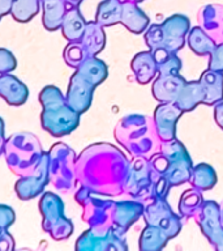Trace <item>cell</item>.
Returning a JSON list of instances; mask_svg holds the SVG:
<instances>
[{
	"label": "cell",
	"instance_id": "obj_1",
	"mask_svg": "<svg viewBox=\"0 0 223 251\" xmlns=\"http://www.w3.org/2000/svg\"><path fill=\"white\" fill-rule=\"evenodd\" d=\"M131 162L111 144L90 145L78 157L77 179L88 191L109 196L124 194Z\"/></svg>",
	"mask_w": 223,
	"mask_h": 251
},
{
	"label": "cell",
	"instance_id": "obj_2",
	"mask_svg": "<svg viewBox=\"0 0 223 251\" xmlns=\"http://www.w3.org/2000/svg\"><path fill=\"white\" fill-rule=\"evenodd\" d=\"M115 137L132 157L150 158L159 152L162 144L153 117L141 114H131L121 118L115 127Z\"/></svg>",
	"mask_w": 223,
	"mask_h": 251
},
{
	"label": "cell",
	"instance_id": "obj_3",
	"mask_svg": "<svg viewBox=\"0 0 223 251\" xmlns=\"http://www.w3.org/2000/svg\"><path fill=\"white\" fill-rule=\"evenodd\" d=\"M43 105L42 125L54 136H63L73 131L78 125V113L74 111L55 86H47L41 92Z\"/></svg>",
	"mask_w": 223,
	"mask_h": 251
},
{
	"label": "cell",
	"instance_id": "obj_4",
	"mask_svg": "<svg viewBox=\"0 0 223 251\" xmlns=\"http://www.w3.org/2000/svg\"><path fill=\"white\" fill-rule=\"evenodd\" d=\"M5 158L12 172L20 176H27L37 170L45 153L38 139L29 132L12 135L4 144Z\"/></svg>",
	"mask_w": 223,
	"mask_h": 251
},
{
	"label": "cell",
	"instance_id": "obj_5",
	"mask_svg": "<svg viewBox=\"0 0 223 251\" xmlns=\"http://www.w3.org/2000/svg\"><path fill=\"white\" fill-rule=\"evenodd\" d=\"M191 29V23L187 16L172 15L162 24L149 25L145 30V42L150 51L163 47L171 52H178L185 45L188 31Z\"/></svg>",
	"mask_w": 223,
	"mask_h": 251
},
{
	"label": "cell",
	"instance_id": "obj_6",
	"mask_svg": "<svg viewBox=\"0 0 223 251\" xmlns=\"http://www.w3.org/2000/svg\"><path fill=\"white\" fill-rule=\"evenodd\" d=\"M159 152L164 158L163 174L159 180H164L170 188L189 182L193 165L185 145L175 137L162 141Z\"/></svg>",
	"mask_w": 223,
	"mask_h": 251
},
{
	"label": "cell",
	"instance_id": "obj_7",
	"mask_svg": "<svg viewBox=\"0 0 223 251\" xmlns=\"http://www.w3.org/2000/svg\"><path fill=\"white\" fill-rule=\"evenodd\" d=\"M74 152L68 145L59 143L50 151L48 157V172L51 182L60 191H69L74 187Z\"/></svg>",
	"mask_w": 223,
	"mask_h": 251
},
{
	"label": "cell",
	"instance_id": "obj_8",
	"mask_svg": "<svg viewBox=\"0 0 223 251\" xmlns=\"http://www.w3.org/2000/svg\"><path fill=\"white\" fill-rule=\"evenodd\" d=\"M146 225L159 227L163 230L170 239L176 237L181 230L183 221L181 217L174 213L167 203L166 198L153 195L144 203V212H142Z\"/></svg>",
	"mask_w": 223,
	"mask_h": 251
},
{
	"label": "cell",
	"instance_id": "obj_9",
	"mask_svg": "<svg viewBox=\"0 0 223 251\" xmlns=\"http://www.w3.org/2000/svg\"><path fill=\"white\" fill-rule=\"evenodd\" d=\"M124 194L129 199H134L142 204L153 195H156L149 158L133 157V161L129 165Z\"/></svg>",
	"mask_w": 223,
	"mask_h": 251
},
{
	"label": "cell",
	"instance_id": "obj_10",
	"mask_svg": "<svg viewBox=\"0 0 223 251\" xmlns=\"http://www.w3.org/2000/svg\"><path fill=\"white\" fill-rule=\"evenodd\" d=\"M39 207L41 213H43L45 217L43 225L50 223V225L45 227V230L50 233L51 237H54L55 239L68 238L72 233L73 225L63 215V203L60 198L51 192H47L41 200Z\"/></svg>",
	"mask_w": 223,
	"mask_h": 251
},
{
	"label": "cell",
	"instance_id": "obj_11",
	"mask_svg": "<svg viewBox=\"0 0 223 251\" xmlns=\"http://www.w3.org/2000/svg\"><path fill=\"white\" fill-rule=\"evenodd\" d=\"M193 219L211 246L215 250H223V224L218 204L213 200H203Z\"/></svg>",
	"mask_w": 223,
	"mask_h": 251
},
{
	"label": "cell",
	"instance_id": "obj_12",
	"mask_svg": "<svg viewBox=\"0 0 223 251\" xmlns=\"http://www.w3.org/2000/svg\"><path fill=\"white\" fill-rule=\"evenodd\" d=\"M183 114L175 103H160L154 110L153 121L160 140L167 141L175 139L176 123Z\"/></svg>",
	"mask_w": 223,
	"mask_h": 251
},
{
	"label": "cell",
	"instance_id": "obj_13",
	"mask_svg": "<svg viewBox=\"0 0 223 251\" xmlns=\"http://www.w3.org/2000/svg\"><path fill=\"white\" fill-rule=\"evenodd\" d=\"M197 23L215 45L223 43V5L206 4L201 7L197 12Z\"/></svg>",
	"mask_w": 223,
	"mask_h": 251
},
{
	"label": "cell",
	"instance_id": "obj_14",
	"mask_svg": "<svg viewBox=\"0 0 223 251\" xmlns=\"http://www.w3.org/2000/svg\"><path fill=\"white\" fill-rule=\"evenodd\" d=\"M48 179H50L48 157L43 154L42 160L39 162L37 170L33 174H30V176H22V179L17 182V184H16L17 195L23 200L34 198L45 188Z\"/></svg>",
	"mask_w": 223,
	"mask_h": 251
},
{
	"label": "cell",
	"instance_id": "obj_15",
	"mask_svg": "<svg viewBox=\"0 0 223 251\" xmlns=\"http://www.w3.org/2000/svg\"><path fill=\"white\" fill-rule=\"evenodd\" d=\"M95 85L85 78L78 72L74 74V76L70 80L69 90L67 96V103L78 114L85 111L91 103V97H93V90Z\"/></svg>",
	"mask_w": 223,
	"mask_h": 251
},
{
	"label": "cell",
	"instance_id": "obj_16",
	"mask_svg": "<svg viewBox=\"0 0 223 251\" xmlns=\"http://www.w3.org/2000/svg\"><path fill=\"white\" fill-rule=\"evenodd\" d=\"M185 78L179 74L159 75L152 86V93L160 103H175L185 85Z\"/></svg>",
	"mask_w": 223,
	"mask_h": 251
},
{
	"label": "cell",
	"instance_id": "obj_17",
	"mask_svg": "<svg viewBox=\"0 0 223 251\" xmlns=\"http://www.w3.org/2000/svg\"><path fill=\"white\" fill-rule=\"evenodd\" d=\"M144 212V204L134 199L115 201L113 207V229L125 233L128 227L140 219Z\"/></svg>",
	"mask_w": 223,
	"mask_h": 251
},
{
	"label": "cell",
	"instance_id": "obj_18",
	"mask_svg": "<svg viewBox=\"0 0 223 251\" xmlns=\"http://www.w3.org/2000/svg\"><path fill=\"white\" fill-rule=\"evenodd\" d=\"M205 93L203 105L214 106L223 100V72L207 68L199 80Z\"/></svg>",
	"mask_w": 223,
	"mask_h": 251
},
{
	"label": "cell",
	"instance_id": "obj_19",
	"mask_svg": "<svg viewBox=\"0 0 223 251\" xmlns=\"http://www.w3.org/2000/svg\"><path fill=\"white\" fill-rule=\"evenodd\" d=\"M120 23L124 25L129 31L134 34L144 33L148 29L150 20L136 3H127L123 1V11H121Z\"/></svg>",
	"mask_w": 223,
	"mask_h": 251
},
{
	"label": "cell",
	"instance_id": "obj_20",
	"mask_svg": "<svg viewBox=\"0 0 223 251\" xmlns=\"http://www.w3.org/2000/svg\"><path fill=\"white\" fill-rule=\"evenodd\" d=\"M103 26H101L97 21H90L86 23L85 31L82 38L80 39L84 52H85L86 58H91L99 54L102 49L105 47L106 37L103 33Z\"/></svg>",
	"mask_w": 223,
	"mask_h": 251
},
{
	"label": "cell",
	"instance_id": "obj_21",
	"mask_svg": "<svg viewBox=\"0 0 223 251\" xmlns=\"http://www.w3.org/2000/svg\"><path fill=\"white\" fill-rule=\"evenodd\" d=\"M85 20L78 11V7L68 8L63 16L62 25H60L63 35L69 42H80V39L82 38L84 31H85Z\"/></svg>",
	"mask_w": 223,
	"mask_h": 251
},
{
	"label": "cell",
	"instance_id": "obj_22",
	"mask_svg": "<svg viewBox=\"0 0 223 251\" xmlns=\"http://www.w3.org/2000/svg\"><path fill=\"white\" fill-rule=\"evenodd\" d=\"M131 68L133 74L136 76V80L140 84H148L156 77L158 74L156 70V59L153 56L152 51H142L132 59L131 62Z\"/></svg>",
	"mask_w": 223,
	"mask_h": 251
},
{
	"label": "cell",
	"instance_id": "obj_23",
	"mask_svg": "<svg viewBox=\"0 0 223 251\" xmlns=\"http://www.w3.org/2000/svg\"><path fill=\"white\" fill-rule=\"evenodd\" d=\"M0 96H3L9 105H22L27 98V88L9 74L0 77Z\"/></svg>",
	"mask_w": 223,
	"mask_h": 251
},
{
	"label": "cell",
	"instance_id": "obj_24",
	"mask_svg": "<svg viewBox=\"0 0 223 251\" xmlns=\"http://www.w3.org/2000/svg\"><path fill=\"white\" fill-rule=\"evenodd\" d=\"M203 101H205V93H203L201 82L187 81L185 85L183 86L181 92H180L175 105L183 113H188V111H192L200 103H203Z\"/></svg>",
	"mask_w": 223,
	"mask_h": 251
},
{
	"label": "cell",
	"instance_id": "obj_25",
	"mask_svg": "<svg viewBox=\"0 0 223 251\" xmlns=\"http://www.w3.org/2000/svg\"><path fill=\"white\" fill-rule=\"evenodd\" d=\"M43 11V26L47 30L54 31L62 25L63 16L67 11L64 0H41Z\"/></svg>",
	"mask_w": 223,
	"mask_h": 251
},
{
	"label": "cell",
	"instance_id": "obj_26",
	"mask_svg": "<svg viewBox=\"0 0 223 251\" xmlns=\"http://www.w3.org/2000/svg\"><path fill=\"white\" fill-rule=\"evenodd\" d=\"M189 183L192 187L199 191H207L214 187L217 183V174L215 170L207 164H199L192 168Z\"/></svg>",
	"mask_w": 223,
	"mask_h": 251
},
{
	"label": "cell",
	"instance_id": "obj_27",
	"mask_svg": "<svg viewBox=\"0 0 223 251\" xmlns=\"http://www.w3.org/2000/svg\"><path fill=\"white\" fill-rule=\"evenodd\" d=\"M123 1L121 0H103L97 9V21L101 26H111L121 20Z\"/></svg>",
	"mask_w": 223,
	"mask_h": 251
},
{
	"label": "cell",
	"instance_id": "obj_28",
	"mask_svg": "<svg viewBox=\"0 0 223 251\" xmlns=\"http://www.w3.org/2000/svg\"><path fill=\"white\" fill-rule=\"evenodd\" d=\"M153 56L156 59V70L159 75L179 74L181 70V60L175 52L166 50L163 47L153 50Z\"/></svg>",
	"mask_w": 223,
	"mask_h": 251
},
{
	"label": "cell",
	"instance_id": "obj_29",
	"mask_svg": "<svg viewBox=\"0 0 223 251\" xmlns=\"http://www.w3.org/2000/svg\"><path fill=\"white\" fill-rule=\"evenodd\" d=\"M187 42L191 50L199 56L210 55L215 46V42L201 29L200 26H195L189 29L187 34Z\"/></svg>",
	"mask_w": 223,
	"mask_h": 251
},
{
	"label": "cell",
	"instance_id": "obj_30",
	"mask_svg": "<svg viewBox=\"0 0 223 251\" xmlns=\"http://www.w3.org/2000/svg\"><path fill=\"white\" fill-rule=\"evenodd\" d=\"M78 74L88 78L93 85L97 86L107 77V67L103 62L98 60L94 56L86 58L84 62L77 67Z\"/></svg>",
	"mask_w": 223,
	"mask_h": 251
},
{
	"label": "cell",
	"instance_id": "obj_31",
	"mask_svg": "<svg viewBox=\"0 0 223 251\" xmlns=\"http://www.w3.org/2000/svg\"><path fill=\"white\" fill-rule=\"evenodd\" d=\"M167 234L159 227L146 225L140 237V249L145 251L162 250L168 241Z\"/></svg>",
	"mask_w": 223,
	"mask_h": 251
},
{
	"label": "cell",
	"instance_id": "obj_32",
	"mask_svg": "<svg viewBox=\"0 0 223 251\" xmlns=\"http://www.w3.org/2000/svg\"><path fill=\"white\" fill-rule=\"evenodd\" d=\"M203 203L202 192L196 190V188H189L183 192L179 201V212L180 216L184 219H192L199 211L201 204Z\"/></svg>",
	"mask_w": 223,
	"mask_h": 251
},
{
	"label": "cell",
	"instance_id": "obj_33",
	"mask_svg": "<svg viewBox=\"0 0 223 251\" xmlns=\"http://www.w3.org/2000/svg\"><path fill=\"white\" fill-rule=\"evenodd\" d=\"M41 7V0H13L11 13L19 23H27L34 17Z\"/></svg>",
	"mask_w": 223,
	"mask_h": 251
},
{
	"label": "cell",
	"instance_id": "obj_34",
	"mask_svg": "<svg viewBox=\"0 0 223 251\" xmlns=\"http://www.w3.org/2000/svg\"><path fill=\"white\" fill-rule=\"evenodd\" d=\"M64 59H66V62L68 63L69 66L77 68V67L86 59V55L85 52H84V49H82L81 43L70 42L69 45H68V47L66 49V51H64Z\"/></svg>",
	"mask_w": 223,
	"mask_h": 251
},
{
	"label": "cell",
	"instance_id": "obj_35",
	"mask_svg": "<svg viewBox=\"0 0 223 251\" xmlns=\"http://www.w3.org/2000/svg\"><path fill=\"white\" fill-rule=\"evenodd\" d=\"M16 68V60L13 55L5 49H0V74H9Z\"/></svg>",
	"mask_w": 223,
	"mask_h": 251
},
{
	"label": "cell",
	"instance_id": "obj_36",
	"mask_svg": "<svg viewBox=\"0 0 223 251\" xmlns=\"http://www.w3.org/2000/svg\"><path fill=\"white\" fill-rule=\"evenodd\" d=\"M209 68L223 72V43L215 45L213 51L210 52Z\"/></svg>",
	"mask_w": 223,
	"mask_h": 251
},
{
	"label": "cell",
	"instance_id": "obj_37",
	"mask_svg": "<svg viewBox=\"0 0 223 251\" xmlns=\"http://www.w3.org/2000/svg\"><path fill=\"white\" fill-rule=\"evenodd\" d=\"M214 121L221 129H223V100L214 105Z\"/></svg>",
	"mask_w": 223,
	"mask_h": 251
},
{
	"label": "cell",
	"instance_id": "obj_38",
	"mask_svg": "<svg viewBox=\"0 0 223 251\" xmlns=\"http://www.w3.org/2000/svg\"><path fill=\"white\" fill-rule=\"evenodd\" d=\"M13 0H0V19L7 13H11Z\"/></svg>",
	"mask_w": 223,
	"mask_h": 251
},
{
	"label": "cell",
	"instance_id": "obj_39",
	"mask_svg": "<svg viewBox=\"0 0 223 251\" xmlns=\"http://www.w3.org/2000/svg\"><path fill=\"white\" fill-rule=\"evenodd\" d=\"M67 4V7L72 8V7H78L81 4L82 0H64Z\"/></svg>",
	"mask_w": 223,
	"mask_h": 251
},
{
	"label": "cell",
	"instance_id": "obj_40",
	"mask_svg": "<svg viewBox=\"0 0 223 251\" xmlns=\"http://www.w3.org/2000/svg\"><path fill=\"white\" fill-rule=\"evenodd\" d=\"M121 1H127V3H136V4H138V3H142L144 0H121Z\"/></svg>",
	"mask_w": 223,
	"mask_h": 251
},
{
	"label": "cell",
	"instance_id": "obj_41",
	"mask_svg": "<svg viewBox=\"0 0 223 251\" xmlns=\"http://www.w3.org/2000/svg\"><path fill=\"white\" fill-rule=\"evenodd\" d=\"M219 209H221V220H222V224H223V201L221 203V205H219Z\"/></svg>",
	"mask_w": 223,
	"mask_h": 251
}]
</instances>
